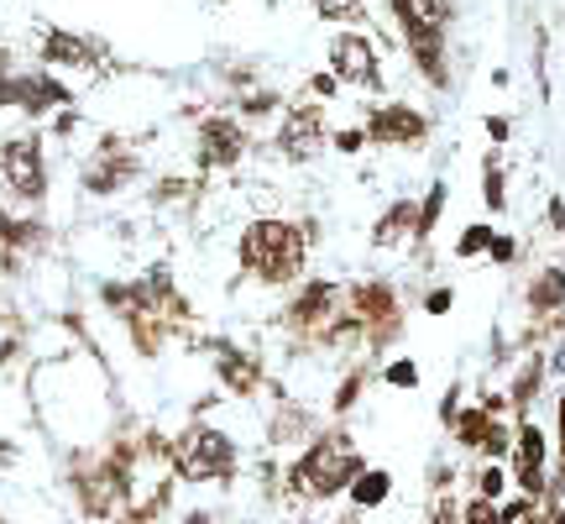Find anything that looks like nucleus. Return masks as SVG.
I'll return each mask as SVG.
<instances>
[{"label": "nucleus", "instance_id": "17", "mask_svg": "<svg viewBox=\"0 0 565 524\" xmlns=\"http://www.w3.org/2000/svg\"><path fill=\"white\" fill-rule=\"evenodd\" d=\"M544 378H550V357L544 352H523V362H518L514 383H508V405H514L518 420H529V409H534V399L544 394Z\"/></svg>", "mask_w": 565, "mask_h": 524}, {"label": "nucleus", "instance_id": "28", "mask_svg": "<svg viewBox=\"0 0 565 524\" xmlns=\"http://www.w3.org/2000/svg\"><path fill=\"white\" fill-rule=\"evenodd\" d=\"M194 190H199L194 179H158V190H152V205H178V200H188Z\"/></svg>", "mask_w": 565, "mask_h": 524}, {"label": "nucleus", "instance_id": "22", "mask_svg": "<svg viewBox=\"0 0 565 524\" xmlns=\"http://www.w3.org/2000/svg\"><path fill=\"white\" fill-rule=\"evenodd\" d=\"M446 205H450V184H446V179H435V184H429V194L419 200V247H429V241H435V226H440Z\"/></svg>", "mask_w": 565, "mask_h": 524}, {"label": "nucleus", "instance_id": "35", "mask_svg": "<svg viewBox=\"0 0 565 524\" xmlns=\"http://www.w3.org/2000/svg\"><path fill=\"white\" fill-rule=\"evenodd\" d=\"M22 357V335H0V373Z\"/></svg>", "mask_w": 565, "mask_h": 524}, {"label": "nucleus", "instance_id": "14", "mask_svg": "<svg viewBox=\"0 0 565 524\" xmlns=\"http://www.w3.org/2000/svg\"><path fill=\"white\" fill-rule=\"evenodd\" d=\"M372 247H377V252H403V247H419V200L399 194L388 210L377 215Z\"/></svg>", "mask_w": 565, "mask_h": 524}, {"label": "nucleus", "instance_id": "33", "mask_svg": "<svg viewBox=\"0 0 565 524\" xmlns=\"http://www.w3.org/2000/svg\"><path fill=\"white\" fill-rule=\"evenodd\" d=\"M309 95H320V100H335L341 95V79H335V73H314V79H309Z\"/></svg>", "mask_w": 565, "mask_h": 524}, {"label": "nucleus", "instance_id": "24", "mask_svg": "<svg viewBox=\"0 0 565 524\" xmlns=\"http://www.w3.org/2000/svg\"><path fill=\"white\" fill-rule=\"evenodd\" d=\"M493 226H487V220H471V226H461V237H456V247H450V252H456V258L461 262H471V258H487V247H493Z\"/></svg>", "mask_w": 565, "mask_h": 524}, {"label": "nucleus", "instance_id": "9", "mask_svg": "<svg viewBox=\"0 0 565 524\" xmlns=\"http://www.w3.org/2000/svg\"><path fill=\"white\" fill-rule=\"evenodd\" d=\"M11 111H22L26 121H47L73 111V90L47 69H16L11 79Z\"/></svg>", "mask_w": 565, "mask_h": 524}, {"label": "nucleus", "instance_id": "2", "mask_svg": "<svg viewBox=\"0 0 565 524\" xmlns=\"http://www.w3.org/2000/svg\"><path fill=\"white\" fill-rule=\"evenodd\" d=\"M367 472V456L356 452V441L346 430H325V435H314L299 462L288 467V493L293 499H341V493H351V482Z\"/></svg>", "mask_w": 565, "mask_h": 524}, {"label": "nucleus", "instance_id": "15", "mask_svg": "<svg viewBox=\"0 0 565 524\" xmlns=\"http://www.w3.org/2000/svg\"><path fill=\"white\" fill-rule=\"evenodd\" d=\"M523 310L534 315V320L565 315V267L561 262H544L540 273H529V284H523Z\"/></svg>", "mask_w": 565, "mask_h": 524}, {"label": "nucleus", "instance_id": "21", "mask_svg": "<svg viewBox=\"0 0 565 524\" xmlns=\"http://www.w3.org/2000/svg\"><path fill=\"white\" fill-rule=\"evenodd\" d=\"M282 111H288V105H282L278 90H246V95L235 100V121H241V126H246V121H252V126H257V121H273V116H282Z\"/></svg>", "mask_w": 565, "mask_h": 524}, {"label": "nucleus", "instance_id": "16", "mask_svg": "<svg viewBox=\"0 0 565 524\" xmlns=\"http://www.w3.org/2000/svg\"><path fill=\"white\" fill-rule=\"evenodd\" d=\"M47 247V226L37 215H16V210H0V258H32Z\"/></svg>", "mask_w": 565, "mask_h": 524}, {"label": "nucleus", "instance_id": "37", "mask_svg": "<svg viewBox=\"0 0 565 524\" xmlns=\"http://www.w3.org/2000/svg\"><path fill=\"white\" fill-rule=\"evenodd\" d=\"M544 220H550V231H561V237H565V200H550Z\"/></svg>", "mask_w": 565, "mask_h": 524}, {"label": "nucleus", "instance_id": "25", "mask_svg": "<svg viewBox=\"0 0 565 524\" xmlns=\"http://www.w3.org/2000/svg\"><path fill=\"white\" fill-rule=\"evenodd\" d=\"M471 482H476V499L503 503V493H508V467H503V462H482Z\"/></svg>", "mask_w": 565, "mask_h": 524}, {"label": "nucleus", "instance_id": "7", "mask_svg": "<svg viewBox=\"0 0 565 524\" xmlns=\"http://www.w3.org/2000/svg\"><path fill=\"white\" fill-rule=\"evenodd\" d=\"M246 147H252L246 126L235 116H226V111H210L194 126V168L199 173H231V168H241Z\"/></svg>", "mask_w": 565, "mask_h": 524}, {"label": "nucleus", "instance_id": "4", "mask_svg": "<svg viewBox=\"0 0 565 524\" xmlns=\"http://www.w3.org/2000/svg\"><path fill=\"white\" fill-rule=\"evenodd\" d=\"M341 305H346V288L335 284V278H304V284L288 294V305L278 310V326L299 346H314L330 331V320L341 315Z\"/></svg>", "mask_w": 565, "mask_h": 524}, {"label": "nucleus", "instance_id": "19", "mask_svg": "<svg viewBox=\"0 0 565 524\" xmlns=\"http://www.w3.org/2000/svg\"><path fill=\"white\" fill-rule=\"evenodd\" d=\"M487 425H493V414H487L482 405H466L461 414H456L450 435H456V446H461V452H482V441H487Z\"/></svg>", "mask_w": 565, "mask_h": 524}, {"label": "nucleus", "instance_id": "26", "mask_svg": "<svg viewBox=\"0 0 565 524\" xmlns=\"http://www.w3.org/2000/svg\"><path fill=\"white\" fill-rule=\"evenodd\" d=\"M382 383H388V388H419V362L393 357L388 367H382Z\"/></svg>", "mask_w": 565, "mask_h": 524}, {"label": "nucleus", "instance_id": "38", "mask_svg": "<svg viewBox=\"0 0 565 524\" xmlns=\"http://www.w3.org/2000/svg\"><path fill=\"white\" fill-rule=\"evenodd\" d=\"M178 524H220V520H215L210 509H188V514H184V520H178Z\"/></svg>", "mask_w": 565, "mask_h": 524}, {"label": "nucleus", "instance_id": "40", "mask_svg": "<svg viewBox=\"0 0 565 524\" xmlns=\"http://www.w3.org/2000/svg\"><path fill=\"white\" fill-rule=\"evenodd\" d=\"M341 5H367V0H341Z\"/></svg>", "mask_w": 565, "mask_h": 524}, {"label": "nucleus", "instance_id": "8", "mask_svg": "<svg viewBox=\"0 0 565 524\" xmlns=\"http://www.w3.org/2000/svg\"><path fill=\"white\" fill-rule=\"evenodd\" d=\"M330 73H335L341 84L361 90V95H377V90L388 84L382 58H377V43L367 32H335V37H330Z\"/></svg>", "mask_w": 565, "mask_h": 524}, {"label": "nucleus", "instance_id": "34", "mask_svg": "<svg viewBox=\"0 0 565 524\" xmlns=\"http://www.w3.org/2000/svg\"><path fill=\"white\" fill-rule=\"evenodd\" d=\"M482 126H487V137H493L497 147H503V143H508V137H514V121H508V116H487V121H482Z\"/></svg>", "mask_w": 565, "mask_h": 524}, {"label": "nucleus", "instance_id": "41", "mask_svg": "<svg viewBox=\"0 0 565 524\" xmlns=\"http://www.w3.org/2000/svg\"><path fill=\"white\" fill-rule=\"evenodd\" d=\"M561 267H565V262H561Z\"/></svg>", "mask_w": 565, "mask_h": 524}, {"label": "nucleus", "instance_id": "30", "mask_svg": "<svg viewBox=\"0 0 565 524\" xmlns=\"http://www.w3.org/2000/svg\"><path fill=\"white\" fill-rule=\"evenodd\" d=\"M487 258H493L497 267H514V262H518V237H514V231H497L493 247H487Z\"/></svg>", "mask_w": 565, "mask_h": 524}, {"label": "nucleus", "instance_id": "10", "mask_svg": "<svg viewBox=\"0 0 565 524\" xmlns=\"http://www.w3.org/2000/svg\"><path fill=\"white\" fill-rule=\"evenodd\" d=\"M367 143L372 147H424L429 137V116L419 105H403V100H382L367 111Z\"/></svg>", "mask_w": 565, "mask_h": 524}, {"label": "nucleus", "instance_id": "3", "mask_svg": "<svg viewBox=\"0 0 565 524\" xmlns=\"http://www.w3.org/2000/svg\"><path fill=\"white\" fill-rule=\"evenodd\" d=\"M241 472V446L231 430L194 420L173 435V477L178 482H231Z\"/></svg>", "mask_w": 565, "mask_h": 524}, {"label": "nucleus", "instance_id": "29", "mask_svg": "<svg viewBox=\"0 0 565 524\" xmlns=\"http://www.w3.org/2000/svg\"><path fill=\"white\" fill-rule=\"evenodd\" d=\"M461 524H503V509H497V503H487V499H466Z\"/></svg>", "mask_w": 565, "mask_h": 524}, {"label": "nucleus", "instance_id": "27", "mask_svg": "<svg viewBox=\"0 0 565 524\" xmlns=\"http://www.w3.org/2000/svg\"><path fill=\"white\" fill-rule=\"evenodd\" d=\"M330 147L346 152V158H356L361 147H372V143H367V126H335V132H330Z\"/></svg>", "mask_w": 565, "mask_h": 524}, {"label": "nucleus", "instance_id": "13", "mask_svg": "<svg viewBox=\"0 0 565 524\" xmlns=\"http://www.w3.org/2000/svg\"><path fill=\"white\" fill-rule=\"evenodd\" d=\"M210 362L215 378L231 399H257L262 394V357L246 352V346H231V341H210Z\"/></svg>", "mask_w": 565, "mask_h": 524}, {"label": "nucleus", "instance_id": "1", "mask_svg": "<svg viewBox=\"0 0 565 524\" xmlns=\"http://www.w3.org/2000/svg\"><path fill=\"white\" fill-rule=\"evenodd\" d=\"M235 262L262 288H299L309 262V226L282 220V215H257L235 241Z\"/></svg>", "mask_w": 565, "mask_h": 524}, {"label": "nucleus", "instance_id": "23", "mask_svg": "<svg viewBox=\"0 0 565 524\" xmlns=\"http://www.w3.org/2000/svg\"><path fill=\"white\" fill-rule=\"evenodd\" d=\"M361 394H367V367L356 362V367H346L341 383H335V394H330V414H351V409L361 405Z\"/></svg>", "mask_w": 565, "mask_h": 524}, {"label": "nucleus", "instance_id": "18", "mask_svg": "<svg viewBox=\"0 0 565 524\" xmlns=\"http://www.w3.org/2000/svg\"><path fill=\"white\" fill-rule=\"evenodd\" d=\"M388 499H393V472H388V467H367V472L351 482L356 509H382Z\"/></svg>", "mask_w": 565, "mask_h": 524}, {"label": "nucleus", "instance_id": "5", "mask_svg": "<svg viewBox=\"0 0 565 524\" xmlns=\"http://www.w3.org/2000/svg\"><path fill=\"white\" fill-rule=\"evenodd\" d=\"M0 184L22 210H37L47 200V152L37 132H16L0 143Z\"/></svg>", "mask_w": 565, "mask_h": 524}, {"label": "nucleus", "instance_id": "39", "mask_svg": "<svg viewBox=\"0 0 565 524\" xmlns=\"http://www.w3.org/2000/svg\"><path fill=\"white\" fill-rule=\"evenodd\" d=\"M5 456H11V441H5V435H0V462H5Z\"/></svg>", "mask_w": 565, "mask_h": 524}, {"label": "nucleus", "instance_id": "36", "mask_svg": "<svg viewBox=\"0 0 565 524\" xmlns=\"http://www.w3.org/2000/svg\"><path fill=\"white\" fill-rule=\"evenodd\" d=\"M555 430H561V482H565V383H561V405H555Z\"/></svg>", "mask_w": 565, "mask_h": 524}, {"label": "nucleus", "instance_id": "12", "mask_svg": "<svg viewBox=\"0 0 565 524\" xmlns=\"http://www.w3.org/2000/svg\"><path fill=\"white\" fill-rule=\"evenodd\" d=\"M100 43L84 37V32H69V26H47L43 43H37V58H43L47 73H94L100 69Z\"/></svg>", "mask_w": 565, "mask_h": 524}, {"label": "nucleus", "instance_id": "32", "mask_svg": "<svg viewBox=\"0 0 565 524\" xmlns=\"http://www.w3.org/2000/svg\"><path fill=\"white\" fill-rule=\"evenodd\" d=\"M461 409H466V405H461V383H450V394H446V399H440V425H456V414H461Z\"/></svg>", "mask_w": 565, "mask_h": 524}, {"label": "nucleus", "instance_id": "6", "mask_svg": "<svg viewBox=\"0 0 565 524\" xmlns=\"http://www.w3.org/2000/svg\"><path fill=\"white\" fill-rule=\"evenodd\" d=\"M141 179V152L126 137H100L84 168H79V190L90 200H111V194H126Z\"/></svg>", "mask_w": 565, "mask_h": 524}, {"label": "nucleus", "instance_id": "31", "mask_svg": "<svg viewBox=\"0 0 565 524\" xmlns=\"http://www.w3.org/2000/svg\"><path fill=\"white\" fill-rule=\"evenodd\" d=\"M450 305H456V288H429V294H424V315H450Z\"/></svg>", "mask_w": 565, "mask_h": 524}, {"label": "nucleus", "instance_id": "20", "mask_svg": "<svg viewBox=\"0 0 565 524\" xmlns=\"http://www.w3.org/2000/svg\"><path fill=\"white\" fill-rule=\"evenodd\" d=\"M482 200H487L493 215L508 210V173H503V152H497V147L482 158Z\"/></svg>", "mask_w": 565, "mask_h": 524}, {"label": "nucleus", "instance_id": "11", "mask_svg": "<svg viewBox=\"0 0 565 524\" xmlns=\"http://www.w3.org/2000/svg\"><path fill=\"white\" fill-rule=\"evenodd\" d=\"M325 105H288L278 116V132H273V147L288 163H309L320 147H325Z\"/></svg>", "mask_w": 565, "mask_h": 524}]
</instances>
